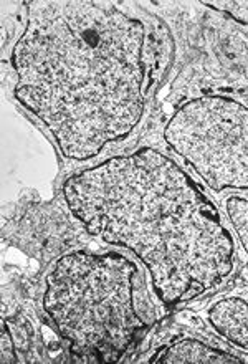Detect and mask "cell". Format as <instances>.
<instances>
[{
    "label": "cell",
    "mask_w": 248,
    "mask_h": 364,
    "mask_svg": "<svg viewBox=\"0 0 248 364\" xmlns=\"http://www.w3.org/2000/svg\"><path fill=\"white\" fill-rule=\"evenodd\" d=\"M144 27L113 4L33 2L15 45V98L68 159L128 136L144 111Z\"/></svg>",
    "instance_id": "cell-1"
},
{
    "label": "cell",
    "mask_w": 248,
    "mask_h": 364,
    "mask_svg": "<svg viewBox=\"0 0 248 364\" xmlns=\"http://www.w3.org/2000/svg\"><path fill=\"white\" fill-rule=\"evenodd\" d=\"M63 196L91 235L143 260L166 305L190 301L234 269V239L215 205L158 151L85 169L65 182Z\"/></svg>",
    "instance_id": "cell-2"
},
{
    "label": "cell",
    "mask_w": 248,
    "mask_h": 364,
    "mask_svg": "<svg viewBox=\"0 0 248 364\" xmlns=\"http://www.w3.org/2000/svg\"><path fill=\"white\" fill-rule=\"evenodd\" d=\"M136 275L133 262L114 252H73L50 270L43 308L75 355L118 361L144 330L134 300Z\"/></svg>",
    "instance_id": "cell-3"
},
{
    "label": "cell",
    "mask_w": 248,
    "mask_h": 364,
    "mask_svg": "<svg viewBox=\"0 0 248 364\" xmlns=\"http://www.w3.org/2000/svg\"><path fill=\"white\" fill-rule=\"evenodd\" d=\"M182 156L212 189L248 191V108L222 96L182 106L164 129Z\"/></svg>",
    "instance_id": "cell-4"
},
{
    "label": "cell",
    "mask_w": 248,
    "mask_h": 364,
    "mask_svg": "<svg viewBox=\"0 0 248 364\" xmlns=\"http://www.w3.org/2000/svg\"><path fill=\"white\" fill-rule=\"evenodd\" d=\"M209 320L217 331L234 345L248 351V303L240 298L219 301L209 310Z\"/></svg>",
    "instance_id": "cell-5"
},
{
    "label": "cell",
    "mask_w": 248,
    "mask_h": 364,
    "mask_svg": "<svg viewBox=\"0 0 248 364\" xmlns=\"http://www.w3.org/2000/svg\"><path fill=\"white\" fill-rule=\"evenodd\" d=\"M153 363L167 364V363H244L240 358L232 356L229 353L214 350V348L205 346L204 343L194 340L177 341L171 345L167 350L154 358Z\"/></svg>",
    "instance_id": "cell-6"
},
{
    "label": "cell",
    "mask_w": 248,
    "mask_h": 364,
    "mask_svg": "<svg viewBox=\"0 0 248 364\" xmlns=\"http://www.w3.org/2000/svg\"><path fill=\"white\" fill-rule=\"evenodd\" d=\"M227 212L234 224L239 239L248 254V200L240 199V197H230L227 200Z\"/></svg>",
    "instance_id": "cell-7"
},
{
    "label": "cell",
    "mask_w": 248,
    "mask_h": 364,
    "mask_svg": "<svg viewBox=\"0 0 248 364\" xmlns=\"http://www.w3.org/2000/svg\"><path fill=\"white\" fill-rule=\"evenodd\" d=\"M204 5L227 14L229 17L234 18L235 22L248 25V2H239V0H235V2H227V0H224V2H204Z\"/></svg>",
    "instance_id": "cell-8"
},
{
    "label": "cell",
    "mask_w": 248,
    "mask_h": 364,
    "mask_svg": "<svg viewBox=\"0 0 248 364\" xmlns=\"http://www.w3.org/2000/svg\"><path fill=\"white\" fill-rule=\"evenodd\" d=\"M2 361L4 363H15V353H14L12 340H10L7 328H4V330H2Z\"/></svg>",
    "instance_id": "cell-9"
}]
</instances>
